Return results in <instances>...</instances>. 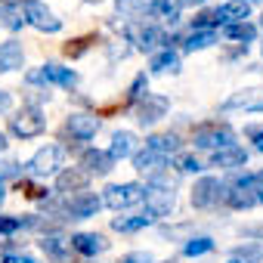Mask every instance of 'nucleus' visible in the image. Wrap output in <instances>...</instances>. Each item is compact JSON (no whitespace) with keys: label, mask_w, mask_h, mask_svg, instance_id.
I'll return each instance as SVG.
<instances>
[{"label":"nucleus","mask_w":263,"mask_h":263,"mask_svg":"<svg viewBox=\"0 0 263 263\" xmlns=\"http://www.w3.org/2000/svg\"><path fill=\"white\" fill-rule=\"evenodd\" d=\"M143 201H146V214L149 217H167L177 204V192H174V180H167L164 174L152 177L146 186H143Z\"/></svg>","instance_id":"f257e3e1"},{"label":"nucleus","mask_w":263,"mask_h":263,"mask_svg":"<svg viewBox=\"0 0 263 263\" xmlns=\"http://www.w3.org/2000/svg\"><path fill=\"white\" fill-rule=\"evenodd\" d=\"M47 130V118H44V108L41 105H22L13 118H10V134L19 137V140H34Z\"/></svg>","instance_id":"f03ea898"},{"label":"nucleus","mask_w":263,"mask_h":263,"mask_svg":"<svg viewBox=\"0 0 263 263\" xmlns=\"http://www.w3.org/2000/svg\"><path fill=\"white\" fill-rule=\"evenodd\" d=\"M25 81L31 84V87H65V90H71L74 84H78V71L74 68H65V65H56V62H50V65H41V68H31L28 74H25Z\"/></svg>","instance_id":"7ed1b4c3"},{"label":"nucleus","mask_w":263,"mask_h":263,"mask_svg":"<svg viewBox=\"0 0 263 263\" xmlns=\"http://www.w3.org/2000/svg\"><path fill=\"white\" fill-rule=\"evenodd\" d=\"M195 149H208V152H220V149H229L235 146V130L229 124H204L195 130L192 137Z\"/></svg>","instance_id":"20e7f679"},{"label":"nucleus","mask_w":263,"mask_h":263,"mask_svg":"<svg viewBox=\"0 0 263 263\" xmlns=\"http://www.w3.org/2000/svg\"><path fill=\"white\" fill-rule=\"evenodd\" d=\"M127 41L140 53H155L164 44V28L155 22H130L127 25Z\"/></svg>","instance_id":"39448f33"},{"label":"nucleus","mask_w":263,"mask_h":263,"mask_svg":"<svg viewBox=\"0 0 263 263\" xmlns=\"http://www.w3.org/2000/svg\"><path fill=\"white\" fill-rule=\"evenodd\" d=\"M59 167H62V146H44V149H37V152L28 158V164H25V171H28L31 177H37V180L56 177Z\"/></svg>","instance_id":"423d86ee"},{"label":"nucleus","mask_w":263,"mask_h":263,"mask_svg":"<svg viewBox=\"0 0 263 263\" xmlns=\"http://www.w3.org/2000/svg\"><path fill=\"white\" fill-rule=\"evenodd\" d=\"M102 211V195L96 192H78L62 201V217L65 220H90Z\"/></svg>","instance_id":"0eeeda50"},{"label":"nucleus","mask_w":263,"mask_h":263,"mask_svg":"<svg viewBox=\"0 0 263 263\" xmlns=\"http://www.w3.org/2000/svg\"><path fill=\"white\" fill-rule=\"evenodd\" d=\"M143 201V186L140 183H111L102 192V204L111 211H127Z\"/></svg>","instance_id":"6e6552de"},{"label":"nucleus","mask_w":263,"mask_h":263,"mask_svg":"<svg viewBox=\"0 0 263 263\" xmlns=\"http://www.w3.org/2000/svg\"><path fill=\"white\" fill-rule=\"evenodd\" d=\"M171 108V99L167 96H155V93H146L137 105H134V121L140 127H155Z\"/></svg>","instance_id":"1a4fd4ad"},{"label":"nucleus","mask_w":263,"mask_h":263,"mask_svg":"<svg viewBox=\"0 0 263 263\" xmlns=\"http://www.w3.org/2000/svg\"><path fill=\"white\" fill-rule=\"evenodd\" d=\"M99 127H102V121L96 115H90V111H71L68 121H65V134H71V140H78V143H90L99 134Z\"/></svg>","instance_id":"9d476101"},{"label":"nucleus","mask_w":263,"mask_h":263,"mask_svg":"<svg viewBox=\"0 0 263 263\" xmlns=\"http://www.w3.org/2000/svg\"><path fill=\"white\" fill-rule=\"evenodd\" d=\"M220 201H223V183H220L217 177H201V180H195V186H192V208L208 211V208H214V204H220Z\"/></svg>","instance_id":"9b49d317"},{"label":"nucleus","mask_w":263,"mask_h":263,"mask_svg":"<svg viewBox=\"0 0 263 263\" xmlns=\"http://www.w3.org/2000/svg\"><path fill=\"white\" fill-rule=\"evenodd\" d=\"M25 22H28L31 28H37V31H44V34H56V31H62V19H56L53 10H47L41 0H34V4L25 7Z\"/></svg>","instance_id":"f8f14e48"},{"label":"nucleus","mask_w":263,"mask_h":263,"mask_svg":"<svg viewBox=\"0 0 263 263\" xmlns=\"http://www.w3.org/2000/svg\"><path fill=\"white\" fill-rule=\"evenodd\" d=\"M78 167H81L87 177H105V174L115 171V158H111L105 149H84Z\"/></svg>","instance_id":"ddd939ff"},{"label":"nucleus","mask_w":263,"mask_h":263,"mask_svg":"<svg viewBox=\"0 0 263 263\" xmlns=\"http://www.w3.org/2000/svg\"><path fill=\"white\" fill-rule=\"evenodd\" d=\"M87 189H90V177L81 167H71V171H59L56 174V192L62 198L78 195V192H87Z\"/></svg>","instance_id":"4468645a"},{"label":"nucleus","mask_w":263,"mask_h":263,"mask_svg":"<svg viewBox=\"0 0 263 263\" xmlns=\"http://www.w3.org/2000/svg\"><path fill=\"white\" fill-rule=\"evenodd\" d=\"M251 19V4L248 0H226L223 7L214 10V22L217 25H235V22H248Z\"/></svg>","instance_id":"2eb2a0df"},{"label":"nucleus","mask_w":263,"mask_h":263,"mask_svg":"<svg viewBox=\"0 0 263 263\" xmlns=\"http://www.w3.org/2000/svg\"><path fill=\"white\" fill-rule=\"evenodd\" d=\"M223 204L232 208V211H248V208L257 204V198H254V192L248 186H241L238 180H232V183H223Z\"/></svg>","instance_id":"dca6fc26"},{"label":"nucleus","mask_w":263,"mask_h":263,"mask_svg":"<svg viewBox=\"0 0 263 263\" xmlns=\"http://www.w3.org/2000/svg\"><path fill=\"white\" fill-rule=\"evenodd\" d=\"M68 248H74L81 257H96V254H105L108 251V241L99 232H74L68 238Z\"/></svg>","instance_id":"f3484780"},{"label":"nucleus","mask_w":263,"mask_h":263,"mask_svg":"<svg viewBox=\"0 0 263 263\" xmlns=\"http://www.w3.org/2000/svg\"><path fill=\"white\" fill-rule=\"evenodd\" d=\"M130 161H134V171H137V174L158 177V174L167 167V161H171V158H164V155H158V152H152V149H140V152L130 155Z\"/></svg>","instance_id":"a211bd4d"},{"label":"nucleus","mask_w":263,"mask_h":263,"mask_svg":"<svg viewBox=\"0 0 263 263\" xmlns=\"http://www.w3.org/2000/svg\"><path fill=\"white\" fill-rule=\"evenodd\" d=\"M248 164V149H241L238 143L220 152H211V167H223V171H238Z\"/></svg>","instance_id":"6ab92c4d"},{"label":"nucleus","mask_w":263,"mask_h":263,"mask_svg":"<svg viewBox=\"0 0 263 263\" xmlns=\"http://www.w3.org/2000/svg\"><path fill=\"white\" fill-rule=\"evenodd\" d=\"M25 65V50L19 41H4L0 44V74L7 71H19Z\"/></svg>","instance_id":"aec40b11"},{"label":"nucleus","mask_w":263,"mask_h":263,"mask_svg":"<svg viewBox=\"0 0 263 263\" xmlns=\"http://www.w3.org/2000/svg\"><path fill=\"white\" fill-rule=\"evenodd\" d=\"M111 158H115V164L118 161H124V158H130L137 152V137L130 134V130H118V134H111V146L105 149Z\"/></svg>","instance_id":"412c9836"},{"label":"nucleus","mask_w":263,"mask_h":263,"mask_svg":"<svg viewBox=\"0 0 263 263\" xmlns=\"http://www.w3.org/2000/svg\"><path fill=\"white\" fill-rule=\"evenodd\" d=\"M149 68H152V74H177V71H180V53L164 47V50L152 53Z\"/></svg>","instance_id":"4be33fe9"},{"label":"nucleus","mask_w":263,"mask_h":263,"mask_svg":"<svg viewBox=\"0 0 263 263\" xmlns=\"http://www.w3.org/2000/svg\"><path fill=\"white\" fill-rule=\"evenodd\" d=\"M152 223H155V217H149V214L143 211V214H130V217H115V220H111V229L130 235V232H140V229H146V226H152Z\"/></svg>","instance_id":"5701e85b"},{"label":"nucleus","mask_w":263,"mask_h":263,"mask_svg":"<svg viewBox=\"0 0 263 263\" xmlns=\"http://www.w3.org/2000/svg\"><path fill=\"white\" fill-rule=\"evenodd\" d=\"M149 19H161L167 25H177L180 22V4H177V0H152Z\"/></svg>","instance_id":"b1692460"},{"label":"nucleus","mask_w":263,"mask_h":263,"mask_svg":"<svg viewBox=\"0 0 263 263\" xmlns=\"http://www.w3.org/2000/svg\"><path fill=\"white\" fill-rule=\"evenodd\" d=\"M115 7L124 19H134V22H146L149 16V7H152V0H115Z\"/></svg>","instance_id":"393cba45"},{"label":"nucleus","mask_w":263,"mask_h":263,"mask_svg":"<svg viewBox=\"0 0 263 263\" xmlns=\"http://www.w3.org/2000/svg\"><path fill=\"white\" fill-rule=\"evenodd\" d=\"M146 149H152V152L171 158V155L180 152V137H177V134H155V137L146 140Z\"/></svg>","instance_id":"a878e982"},{"label":"nucleus","mask_w":263,"mask_h":263,"mask_svg":"<svg viewBox=\"0 0 263 263\" xmlns=\"http://www.w3.org/2000/svg\"><path fill=\"white\" fill-rule=\"evenodd\" d=\"M226 263H263V245L260 241H245L229 254Z\"/></svg>","instance_id":"bb28decb"},{"label":"nucleus","mask_w":263,"mask_h":263,"mask_svg":"<svg viewBox=\"0 0 263 263\" xmlns=\"http://www.w3.org/2000/svg\"><path fill=\"white\" fill-rule=\"evenodd\" d=\"M41 248H44V254L53 257V260H65V257H68V238H62L59 232H47V235L41 238Z\"/></svg>","instance_id":"cd10ccee"},{"label":"nucleus","mask_w":263,"mask_h":263,"mask_svg":"<svg viewBox=\"0 0 263 263\" xmlns=\"http://www.w3.org/2000/svg\"><path fill=\"white\" fill-rule=\"evenodd\" d=\"M223 34H226L229 41L248 47V44H254V37H257V25H251V22H235V25H226Z\"/></svg>","instance_id":"c85d7f7f"},{"label":"nucleus","mask_w":263,"mask_h":263,"mask_svg":"<svg viewBox=\"0 0 263 263\" xmlns=\"http://www.w3.org/2000/svg\"><path fill=\"white\" fill-rule=\"evenodd\" d=\"M217 44V31H189L183 37V50L186 53H198V50H208Z\"/></svg>","instance_id":"c756f323"},{"label":"nucleus","mask_w":263,"mask_h":263,"mask_svg":"<svg viewBox=\"0 0 263 263\" xmlns=\"http://www.w3.org/2000/svg\"><path fill=\"white\" fill-rule=\"evenodd\" d=\"M0 25L10 28V31H19L22 25H28L25 22V10L19 4H4V7H0Z\"/></svg>","instance_id":"7c9ffc66"},{"label":"nucleus","mask_w":263,"mask_h":263,"mask_svg":"<svg viewBox=\"0 0 263 263\" xmlns=\"http://www.w3.org/2000/svg\"><path fill=\"white\" fill-rule=\"evenodd\" d=\"M41 217H0V235H13L19 229H37Z\"/></svg>","instance_id":"2f4dec72"},{"label":"nucleus","mask_w":263,"mask_h":263,"mask_svg":"<svg viewBox=\"0 0 263 263\" xmlns=\"http://www.w3.org/2000/svg\"><path fill=\"white\" fill-rule=\"evenodd\" d=\"M208 251H214V238L211 235H192V238L183 241V254L186 257H201Z\"/></svg>","instance_id":"473e14b6"},{"label":"nucleus","mask_w":263,"mask_h":263,"mask_svg":"<svg viewBox=\"0 0 263 263\" xmlns=\"http://www.w3.org/2000/svg\"><path fill=\"white\" fill-rule=\"evenodd\" d=\"M146 93H149V74H146V71H140L134 81H130V87H127V99L137 105V102H140Z\"/></svg>","instance_id":"72a5a7b5"},{"label":"nucleus","mask_w":263,"mask_h":263,"mask_svg":"<svg viewBox=\"0 0 263 263\" xmlns=\"http://www.w3.org/2000/svg\"><path fill=\"white\" fill-rule=\"evenodd\" d=\"M174 167H177L180 174H201V171H204V164H201L195 155H189V152H177Z\"/></svg>","instance_id":"f704fd0d"},{"label":"nucleus","mask_w":263,"mask_h":263,"mask_svg":"<svg viewBox=\"0 0 263 263\" xmlns=\"http://www.w3.org/2000/svg\"><path fill=\"white\" fill-rule=\"evenodd\" d=\"M235 180H238L241 186H248V189L254 192L257 204H263V171H257V174H238Z\"/></svg>","instance_id":"c9c22d12"},{"label":"nucleus","mask_w":263,"mask_h":263,"mask_svg":"<svg viewBox=\"0 0 263 263\" xmlns=\"http://www.w3.org/2000/svg\"><path fill=\"white\" fill-rule=\"evenodd\" d=\"M118 263H155V260H152L149 251H130V254H124Z\"/></svg>","instance_id":"e433bc0d"},{"label":"nucleus","mask_w":263,"mask_h":263,"mask_svg":"<svg viewBox=\"0 0 263 263\" xmlns=\"http://www.w3.org/2000/svg\"><path fill=\"white\" fill-rule=\"evenodd\" d=\"M19 174H22V167H19L16 161H0V186H4V180L19 177Z\"/></svg>","instance_id":"4c0bfd02"},{"label":"nucleus","mask_w":263,"mask_h":263,"mask_svg":"<svg viewBox=\"0 0 263 263\" xmlns=\"http://www.w3.org/2000/svg\"><path fill=\"white\" fill-rule=\"evenodd\" d=\"M248 137L254 140V149L263 152V124H260V127H248Z\"/></svg>","instance_id":"58836bf2"},{"label":"nucleus","mask_w":263,"mask_h":263,"mask_svg":"<svg viewBox=\"0 0 263 263\" xmlns=\"http://www.w3.org/2000/svg\"><path fill=\"white\" fill-rule=\"evenodd\" d=\"M0 263H37L31 254H7V257H0Z\"/></svg>","instance_id":"ea45409f"},{"label":"nucleus","mask_w":263,"mask_h":263,"mask_svg":"<svg viewBox=\"0 0 263 263\" xmlns=\"http://www.w3.org/2000/svg\"><path fill=\"white\" fill-rule=\"evenodd\" d=\"M241 235H245V238H257V241H263V223L245 226V229H241Z\"/></svg>","instance_id":"a19ab883"},{"label":"nucleus","mask_w":263,"mask_h":263,"mask_svg":"<svg viewBox=\"0 0 263 263\" xmlns=\"http://www.w3.org/2000/svg\"><path fill=\"white\" fill-rule=\"evenodd\" d=\"M13 108V96L7 90H0V111H10Z\"/></svg>","instance_id":"79ce46f5"},{"label":"nucleus","mask_w":263,"mask_h":263,"mask_svg":"<svg viewBox=\"0 0 263 263\" xmlns=\"http://www.w3.org/2000/svg\"><path fill=\"white\" fill-rule=\"evenodd\" d=\"M177 4H180V7H204L208 0H177Z\"/></svg>","instance_id":"37998d69"},{"label":"nucleus","mask_w":263,"mask_h":263,"mask_svg":"<svg viewBox=\"0 0 263 263\" xmlns=\"http://www.w3.org/2000/svg\"><path fill=\"white\" fill-rule=\"evenodd\" d=\"M248 111H263V96H260V99H254V102H251V108H248Z\"/></svg>","instance_id":"c03bdc74"},{"label":"nucleus","mask_w":263,"mask_h":263,"mask_svg":"<svg viewBox=\"0 0 263 263\" xmlns=\"http://www.w3.org/2000/svg\"><path fill=\"white\" fill-rule=\"evenodd\" d=\"M0 152H7V134H0Z\"/></svg>","instance_id":"a18cd8bd"},{"label":"nucleus","mask_w":263,"mask_h":263,"mask_svg":"<svg viewBox=\"0 0 263 263\" xmlns=\"http://www.w3.org/2000/svg\"><path fill=\"white\" fill-rule=\"evenodd\" d=\"M4 198H7V189H4V186H0V204H4Z\"/></svg>","instance_id":"49530a36"},{"label":"nucleus","mask_w":263,"mask_h":263,"mask_svg":"<svg viewBox=\"0 0 263 263\" xmlns=\"http://www.w3.org/2000/svg\"><path fill=\"white\" fill-rule=\"evenodd\" d=\"M84 4H102V0H84Z\"/></svg>","instance_id":"de8ad7c7"},{"label":"nucleus","mask_w":263,"mask_h":263,"mask_svg":"<svg viewBox=\"0 0 263 263\" xmlns=\"http://www.w3.org/2000/svg\"><path fill=\"white\" fill-rule=\"evenodd\" d=\"M248 4H263V0H248Z\"/></svg>","instance_id":"09e8293b"},{"label":"nucleus","mask_w":263,"mask_h":263,"mask_svg":"<svg viewBox=\"0 0 263 263\" xmlns=\"http://www.w3.org/2000/svg\"><path fill=\"white\" fill-rule=\"evenodd\" d=\"M164 263H177V260H164Z\"/></svg>","instance_id":"8fccbe9b"},{"label":"nucleus","mask_w":263,"mask_h":263,"mask_svg":"<svg viewBox=\"0 0 263 263\" xmlns=\"http://www.w3.org/2000/svg\"><path fill=\"white\" fill-rule=\"evenodd\" d=\"M260 53H263V47H260Z\"/></svg>","instance_id":"3c124183"}]
</instances>
